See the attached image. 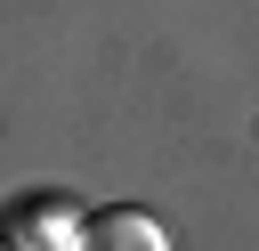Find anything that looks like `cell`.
I'll return each mask as SVG.
<instances>
[{
  "label": "cell",
  "instance_id": "obj_1",
  "mask_svg": "<svg viewBox=\"0 0 259 251\" xmlns=\"http://www.w3.org/2000/svg\"><path fill=\"white\" fill-rule=\"evenodd\" d=\"M81 211H73V194H24V202H8V219H0V235L16 243V251H81Z\"/></svg>",
  "mask_w": 259,
  "mask_h": 251
},
{
  "label": "cell",
  "instance_id": "obj_2",
  "mask_svg": "<svg viewBox=\"0 0 259 251\" xmlns=\"http://www.w3.org/2000/svg\"><path fill=\"white\" fill-rule=\"evenodd\" d=\"M81 251H170V235H162V219L113 202V211H97V219L81 227Z\"/></svg>",
  "mask_w": 259,
  "mask_h": 251
},
{
  "label": "cell",
  "instance_id": "obj_3",
  "mask_svg": "<svg viewBox=\"0 0 259 251\" xmlns=\"http://www.w3.org/2000/svg\"><path fill=\"white\" fill-rule=\"evenodd\" d=\"M0 251H16V243H8V235H0Z\"/></svg>",
  "mask_w": 259,
  "mask_h": 251
}]
</instances>
